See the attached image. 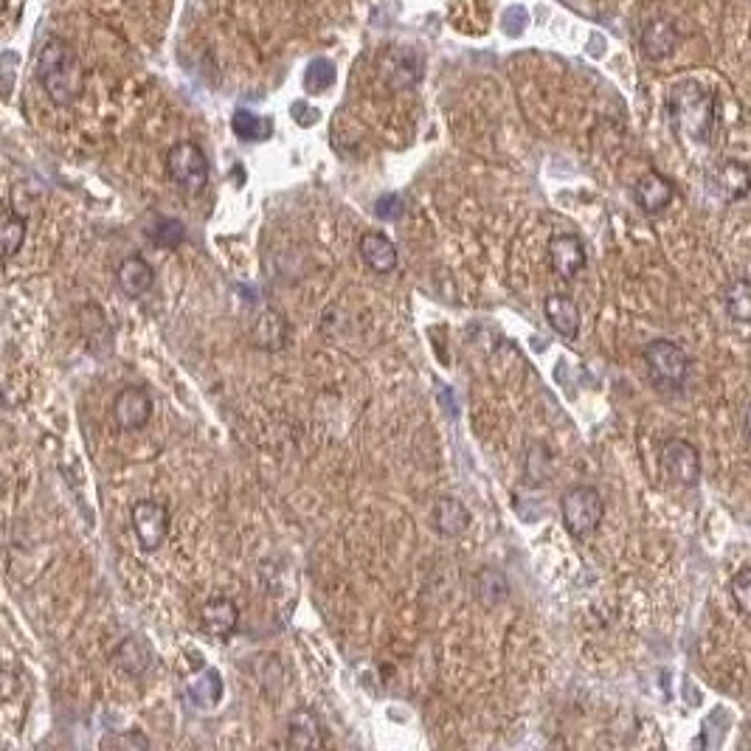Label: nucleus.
<instances>
[{
	"mask_svg": "<svg viewBox=\"0 0 751 751\" xmlns=\"http://www.w3.org/2000/svg\"><path fill=\"white\" fill-rule=\"evenodd\" d=\"M152 647L144 636H127L113 650V664L130 678H141L152 667Z\"/></svg>",
	"mask_w": 751,
	"mask_h": 751,
	"instance_id": "17",
	"label": "nucleus"
},
{
	"mask_svg": "<svg viewBox=\"0 0 751 751\" xmlns=\"http://www.w3.org/2000/svg\"><path fill=\"white\" fill-rule=\"evenodd\" d=\"M200 628L217 642H228L240 628V608L228 597H211L200 608Z\"/></svg>",
	"mask_w": 751,
	"mask_h": 751,
	"instance_id": "10",
	"label": "nucleus"
},
{
	"mask_svg": "<svg viewBox=\"0 0 751 751\" xmlns=\"http://www.w3.org/2000/svg\"><path fill=\"white\" fill-rule=\"evenodd\" d=\"M546 256H549V265H552L555 276H560V279H574L588 262L586 245L577 234H555L546 245Z\"/></svg>",
	"mask_w": 751,
	"mask_h": 751,
	"instance_id": "9",
	"label": "nucleus"
},
{
	"mask_svg": "<svg viewBox=\"0 0 751 751\" xmlns=\"http://www.w3.org/2000/svg\"><path fill=\"white\" fill-rule=\"evenodd\" d=\"M34 74L40 79L46 96L57 107L74 105L85 91V68L76 57V51L65 40L51 37L37 51V65Z\"/></svg>",
	"mask_w": 751,
	"mask_h": 751,
	"instance_id": "2",
	"label": "nucleus"
},
{
	"mask_svg": "<svg viewBox=\"0 0 751 751\" xmlns=\"http://www.w3.org/2000/svg\"><path fill=\"white\" fill-rule=\"evenodd\" d=\"M667 116L678 138L706 147L718 127V99L698 82H681L667 96Z\"/></svg>",
	"mask_w": 751,
	"mask_h": 751,
	"instance_id": "1",
	"label": "nucleus"
},
{
	"mask_svg": "<svg viewBox=\"0 0 751 751\" xmlns=\"http://www.w3.org/2000/svg\"><path fill=\"white\" fill-rule=\"evenodd\" d=\"M543 316L546 324L563 338V341H574L580 335V307L571 296L563 293H552L543 299Z\"/></svg>",
	"mask_w": 751,
	"mask_h": 751,
	"instance_id": "14",
	"label": "nucleus"
},
{
	"mask_svg": "<svg viewBox=\"0 0 751 751\" xmlns=\"http://www.w3.org/2000/svg\"><path fill=\"white\" fill-rule=\"evenodd\" d=\"M647 366V375L653 380V386L659 389H681L684 380L690 375V358L687 352L667 338L650 341L642 352Z\"/></svg>",
	"mask_w": 751,
	"mask_h": 751,
	"instance_id": "5",
	"label": "nucleus"
},
{
	"mask_svg": "<svg viewBox=\"0 0 751 751\" xmlns=\"http://www.w3.org/2000/svg\"><path fill=\"white\" fill-rule=\"evenodd\" d=\"M102 749H119V751H144L150 749V737L144 735V732H138V729H124V732H116V735H107L102 737V743H99Z\"/></svg>",
	"mask_w": 751,
	"mask_h": 751,
	"instance_id": "28",
	"label": "nucleus"
},
{
	"mask_svg": "<svg viewBox=\"0 0 751 751\" xmlns=\"http://www.w3.org/2000/svg\"><path fill=\"white\" fill-rule=\"evenodd\" d=\"M26 231H29V223L23 214H17L15 209H6L3 214V228H0V242H3V256L6 259H15L26 242Z\"/></svg>",
	"mask_w": 751,
	"mask_h": 751,
	"instance_id": "24",
	"label": "nucleus"
},
{
	"mask_svg": "<svg viewBox=\"0 0 751 751\" xmlns=\"http://www.w3.org/2000/svg\"><path fill=\"white\" fill-rule=\"evenodd\" d=\"M335 65H332L327 57H318V60L310 62L307 74H304V85L310 93H324L327 88L335 85Z\"/></svg>",
	"mask_w": 751,
	"mask_h": 751,
	"instance_id": "27",
	"label": "nucleus"
},
{
	"mask_svg": "<svg viewBox=\"0 0 751 751\" xmlns=\"http://www.w3.org/2000/svg\"><path fill=\"white\" fill-rule=\"evenodd\" d=\"M473 597L484 605V608H498L501 602L510 597V583L507 574L493 566H481L473 577Z\"/></svg>",
	"mask_w": 751,
	"mask_h": 751,
	"instance_id": "22",
	"label": "nucleus"
},
{
	"mask_svg": "<svg viewBox=\"0 0 751 751\" xmlns=\"http://www.w3.org/2000/svg\"><path fill=\"white\" fill-rule=\"evenodd\" d=\"M290 321L282 310H262L251 324V344L262 352H282L290 344Z\"/></svg>",
	"mask_w": 751,
	"mask_h": 751,
	"instance_id": "11",
	"label": "nucleus"
},
{
	"mask_svg": "<svg viewBox=\"0 0 751 751\" xmlns=\"http://www.w3.org/2000/svg\"><path fill=\"white\" fill-rule=\"evenodd\" d=\"M633 197H636V206L645 214H661L676 200V186L661 172H647L633 186Z\"/></svg>",
	"mask_w": 751,
	"mask_h": 751,
	"instance_id": "15",
	"label": "nucleus"
},
{
	"mask_svg": "<svg viewBox=\"0 0 751 751\" xmlns=\"http://www.w3.org/2000/svg\"><path fill=\"white\" fill-rule=\"evenodd\" d=\"M380 74L386 76L391 88L403 91V88H414L417 79H420V60L417 54L411 51H403V48H391L389 54L380 60Z\"/></svg>",
	"mask_w": 751,
	"mask_h": 751,
	"instance_id": "18",
	"label": "nucleus"
},
{
	"mask_svg": "<svg viewBox=\"0 0 751 751\" xmlns=\"http://www.w3.org/2000/svg\"><path fill=\"white\" fill-rule=\"evenodd\" d=\"M150 240L155 248H166V251H175L183 240H186V226L175 217H161L155 226L150 228Z\"/></svg>",
	"mask_w": 751,
	"mask_h": 751,
	"instance_id": "26",
	"label": "nucleus"
},
{
	"mask_svg": "<svg viewBox=\"0 0 751 751\" xmlns=\"http://www.w3.org/2000/svg\"><path fill=\"white\" fill-rule=\"evenodd\" d=\"M746 436H749V442H751V406H749V411H746Z\"/></svg>",
	"mask_w": 751,
	"mask_h": 751,
	"instance_id": "32",
	"label": "nucleus"
},
{
	"mask_svg": "<svg viewBox=\"0 0 751 751\" xmlns=\"http://www.w3.org/2000/svg\"><path fill=\"white\" fill-rule=\"evenodd\" d=\"M729 591H732V600L740 608V614L751 616V566L737 571L729 583Z\"/></svg>",
	"mask_w": 751,
	"mask_h": 751,
	"instance_id": "29",
	"label": "nucleus"
},
{
	"mask_svg": "<svg viewBox=\"0 0 751 751\" xmlns=\"http://www.w3.org/2000/svg\"><path fill=\"white\" fill-rule=\"evenodd\" d=\"M166 175L186 195H200L209 186V158L195 141H178L166 152Z\"/></svg>",
	"mask_w": 751,
	"mask_h": 751,
	"instance_id": "4",
	"label": "nucleus"
},
{
	"mask_svg": "<svg viewBox=\"0 0 751 751\" xmlns=\"http://www.w3.org/2000/svg\"><path fill=\"white\" fill-rule=\"evenodd\" d=\"M400 211H403V203H400V197L397 195L380 197V200L375 203V214L377 217H383V220H397V217H400Z\"/></svg>",
	"mask_w": 751,
	"mask_h": 751,
	"instance_id": "31",
	"label": "nucleus"
},
{
	"mask_svg": "<svg viewBox=\"0 0 751 751\" xmlns=\"http://www.w3.org/2000/svg\"><path fill=\"white\" fill-rule=\"evenodd\" d=\"M152 397L147 394V389L141 386H124V389L113 397V406H110V417L119 425L121 431H138L144 428L147 422L152 420Z\"/></svg>",
	"mask_w": 751,
	"mask_h": 751,
	"instance_id": "8",
	"label": "nucleus"
},
{
	"mask_svg": "<svg viewBox=\"0 0 751 751\" xmlns=\"http://www.w3.org/2000/svg\"><path fill=\"white\" fill-rule=\"evenodd\" d=\"M358 254L375 273H391L397 268V245L380 234V231H366L358 242Z\"/></svg>",
	"mask_w": 751,
	"mask_h": 751,
	"instance_id": "21",
	"label": "nucleus"
},
{
	"mask_svg": "<svg viewBox=\"0 0 751 751\" xmlns=\"http://www.w3.org/2000/svg\"><path fill=\"white\" fill-rule=\"evenodd\" d=\"M661 470L681 487H695L701 481V453L687 439H667L659 453Z\"/></svg>",
	"mask_w": 751,
	"mask_h": 751,
	"instance_id": "7",
	"label": "nucleus"
},
{
	"mask_svg": "<svg viewBox=\"0 0 751 751\" xmlns=\"http://www.w3.org/2000/svg\"><path fill=\"white\" fill-rule=\"evenodd\" d=\"M560 515H563V526L571 538L586 541L600 529L602 518H605V498L600 496L597 487L577 484L560 498Z\"/></svg>",
	"mask_w": 751,
	"mask_h": 751,
	"instance_id": "3",
	"label": "nucleus"
},
{
	"mask_svg": "<svg viewBox=\"0 0 751 751\" xmlns=\"http://www.w3.org/2000/svg\"><path fill=\"white\" fill-rule=\"evenodd\" d=\"M639 46H642V54H645L647 60H653V62L667 60V57H670V54L678 48L676 26H673L670 20H664V17L650 20L645 29H642V40H639Z\"/></svg>",
	"mask_w": 751,
	"mask_h": 751,
	"instance_id": "20",
	"label": "nucleus"
},
{
	"mask_svg": "<svg viewBox=\"0 0 751 751\" xmlns=\"http://www.w3.org/2000/svg\"><path fill=\"white\" fill-rule=\"evenodd\" d=\"M231 127L242 141H268L273 136V121L256 116L251 110H237L231 119Z\"/></svg>",
	"mask_w": 751,
	"mask_h": 751,
	"instance_id": "25",
	"label": "nucleus"
},
{
	"mask_svg": "<svg viewBox=\"0 0 751 751\" xmlns=\"http://www.w3.org/2000/svg\"><path fill=\"white\" fill-rule=\"evenodd\" d=\"M431 524L442 535V538H459L465 535L470 524H473V515L467 510L465 504L459 498H439L434 507H431Z\"/></svg>",
	"mask_w": 751,
	"mask_h": 751,
	"instance_id": "16",
	"label": "nucleus"
},
{
	"mask_svg": "<svg viewBox=\"0 0 751 751\" xmlns=\"http://www.w3.org/2000/svg\"><path fill=\"white\" fill-rule=\"evenodd\" d=\"M152 285H155V268H152L144 256L130 254L121 259L119 268H116V287H119L127 299L147 296Z\"/></svg>",
	"mask_w": 751,
	"mask_h": 751,
	"instance_id": "13",
	"label": "nucleus"
},
{
	"mask_svg": "<svg viewBox=\"0 0 751 751\" xmlns=\"http://www.w3.org/2000/svg\"><path fill=\"white\" fill-rule=\"evenodd\" d=\"M526 20H529V15H526L524 6H510L507 15H504V31H507L510 37H518V34H524Z\"/></svg>",
	"mask_w": 751,
	"mask_h": 751,
	"instance_id": "30",
	"label": "nucleus"
},
{
	"mask_svg": "<svg viewBox=\"0 0 751 751\" xmlns=\"http://www.w3.org/2000/svg\"><path fill=\"white\" fill-rule=\"evenodd\" d=\"M287 743L296 746V749H318L327 743V735H324V726H321V718H318L313 709L301 706L290 715V723H287Z\"/></svg>",
	"mask_w": 751,
	"mask_h": 751,
	"instance_id": "19",
	"label": "nucleus"
},
{
	"mask_svg": "<svg viewBox=\"0 0 751 751\" xmlns=\"http://www.w3.org/2000/svg\"><path fill=\"white\" fill-rule=\"evenodd\" d=\"M709 186L723 203H737V200L749 195L751 169L746 164H740V161H721L709 172Z\"/></svg>",
	"mask_w": 751,
	"mask_h": 751,
	"instance_id": "12",
	"label": "nucleus"
},
{
	"mask_svg": "<svg viewBox=\"0 0 751 751\" xmlns=\"http://www.w3.org/2000/svg\"><path fill=\"white\" fill-rule=\"evenodd\" d=\"M130 524H133V535H136L141 552L152 555L164 546L169 526H172V515H169V507L164 501L141 498L130 510Z\"/></svg>",
	"mask_w": 751,
	"mask_h": 751,
	"instance_id": "6",
	"label": "nucleus"
},
{
	"mask_svg": "<svg viewBox=\"0 0 751 751\" xmlns=\"http://www.w3.org/2000/svg\"><path fill=\"white\" fill-rule=\"evenodd\" d=\"M723 307L732 321L737 324H749L751 321V279H735L726 285L723 293Z\"/></svg>",
	"mask_w": 751,
	"mask_h": 751,
	"instance_id": "23",
	"label": "nucleus"
}]
</instances>
